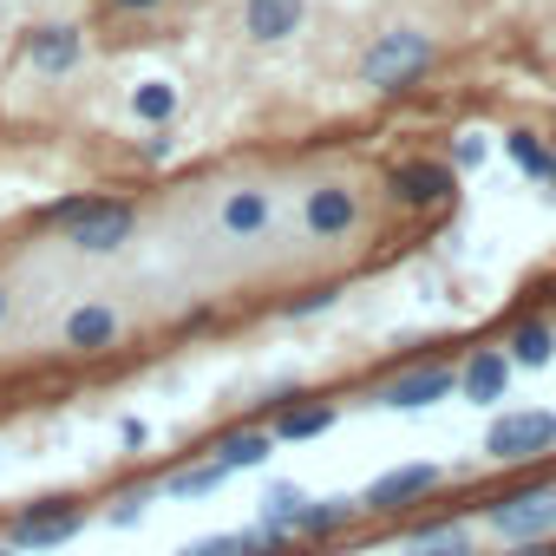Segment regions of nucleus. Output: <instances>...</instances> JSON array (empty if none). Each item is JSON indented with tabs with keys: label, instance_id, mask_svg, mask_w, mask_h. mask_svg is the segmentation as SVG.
Returning <instances> with one entry per match:
<instances>
[{
	"label": "nucleus",
	"instance_id": "22",
	"mask_svg": "<svg viewBox=\"0 0 556 556\" xmlns=\"http://www.w3.org/2000/svg\"><path fill=\"white\" fill-rule=\"evenodd\" d=\"M229 484V471L216 465V458H203V465H184V471H170L164 478V497H216Z\"/></svg>",
	"mask_w": 556,
	"mask_h": 556
},
{
	"label": "nucleus",
	"instance_id": "33",
	"mask_svg": "<svg viewBox=\"0 0 556 556\" xmlns=\"http://www.w3.org/2000/svg\"><path fill=\"white\" fill-rule=\"evenodd\" d=\"M549 197H556V170H549Z\"/></svg>",
	"mask_w": 556,
	"mask_h": 556
},
{
	"label": "nucleus",
	"instance_id": "24",
	"mask_svg": "<svg viewBox=\"0 0 556 556\" xmlns=\"http://www.w3.org/2000/svg\"><path fill=\"white\" fill-rule=\"evenodd\" d=\"M484 157H491V138L484 131H458L452 138V170H478Z\"/></svg>",
	"mask_w": 556,
	"mask_h": 556
},
{
	"label": "nucleus",
	"instance_id": "4",
	"mask_svg": "<svg viewBox=\"0 0 556 556\" xmlns=\"http://www.w3.org/2000/svg\"><path fill=\"white\" fill-rule=\"evenodd\" d=\"M484 523L504 536V543H536V536H556V484H523V491H504L484 504Z\"/></svg>",
	"mask_w": 556,
	"mask_h": 556
},
{
	"label": "nucleus",
	"instance_id": "8",
	"mask_svg": "<svg viewBox=\"0 0 556 556\" xmlns=\"http://www.w3.org/2000/svg\"><path fill=\"white\" fill-rule=\"evenodd\" d=\"M21 53H27V66H34L40 79H66V73L86 60V34H79L73 21H40V27H27Z\"/></svg>",
	"mask_w": 556,
	"mask_h": 556
},
{
	"label": "nucleus",
	"instance_id": "11",
	"mask_svg": "<svg viewBox=\"0 0 556 556\" xmlns=\"http://www.w3.org/2000/svg\"><path fill=\"white\" fill-rule=\"evenodd\" d=\"M452 393H458V367L432 361V367H413V374L387 380V387H380V406H387V413H426V406H439V400H452Z\"/></svg>",
	"mask_w": 556,
	"mask_h": 556
},
{
	"label": "nucleus",
	"instance_id": "29",
	"mask_svg": "<svg viewBox=\"0 0 556 556\" xmlns=\"http://www.w3.org/2000/svg\"><path fill=\"white\" fill-rule=\"evenodd\" d=\"M510 556H556V536H536V543H510Z\"/></svg>",
	"mask_w": 556,
	"mask_h": 556
},
{
	"label": "nucleus",
	"instance_id": "26",
	"mask_svg": "<svg viewBox=\"0 0 556 556\" xmlns=\"http://www.w3.org/2000/svg\"><path fill=\"white\" fill-rule=\"evenodd\" d=\"M177 556H242V543H236V530H216V536H190Z\"/></svg>",
	"mask_w": 556,
	"mask_h": 556
},
{
	"label": "nucleus",
	"instance_id": "32",
	"mask_svg": "<svg viewBox=\"0 0 556 556\" xmlns=\"http://www.w3.org/2000/svg\"><path fill=\"white\" fill-rule=\"evenodd\" d=\"M0 556H21V549H8V543H0Z\"/></svg>",
	"mask_w": 556,
	"mask_h": 556
},
{
	"label": "nucleus",
	"instance_id": "13",
	"mask_svg": "<svg viewBox=\"0 0 556 556\" xmlns=\"http://www.w3.org/2000/svg\"><path fill=\"white\" fill-rule=\"evenodd\" d=\"M334 419H341V406H334V400H302V406H275L262 426H268V439H275V445H308V439L334 432Z\"/></svg>",
	"mask_w": 556,
	"mask_h": 556
},
{
	"label": "nucleus",
	"instance_id": "18",
	"mask_svg": "<svg viewBox=\"0 0 556 556\" xmlns=\"http://www.w3.org/2000/svg\"><path fill=\"white\" fill-rule=\"evenodd\" d=\"M504 354H510V367H549L556 361V328L549 321H517Z\"/></svg>",
	"mask_w": 556,
	"mask_h": 556
},
{
	"label": "nucleus",
	"instance_id": "30",
	"mask_svg": "<svg viewBox=\"0 0 556 556\" xmlns=\"http://www.w3.org/2000/svg\"><path fill=\"white\" fill-rule=\"evenodd\" d=\"M118 14H151V8H164V0H112Z\"/></svg>",
	"mask_w": 556,
	"mask_h": 556
},
{
	"label": "nucleus",
	"instance_id": "17",
	"mask_svg": "<svg viewBox=\"0 0 556 556\" xmlns=\"http://www.w3.org/2000/svg\"><path fill=\"white\" fill-rule=\"evenodd\" d=\"M268 452H275L268 426H236V432H216V445H210V458L223 471H255V465H268Z\"/></svg>",
	"mask_w": 556,
	"mask_h": 556
},
{
	"label": "nucleus",
	"instance_id": "2",
	"mask_svg": "<svg viewBox=\"0 0 556 556\" xmlns=\"http://www.w3.org/2000/svg\"><path fill=\"white\" fill-rule=\"evenodd\" d=\"M86 523H92V510H86L79 497H40V504H21V510L8 517L0 543L21 549V556H34V549H60V543H73Z\"/></svg>",
	"mask_w": 556,
	"mask_h": 556
},
{
	"label": "nucleus",
	"instance_id": "15",
	"mask_svg": "<svg viewBox=\"0 0 556 556\" xmlns=\"http://www.w3.org/2000/svg\"><path fill=\"white\" fill-rule=\"evenodd\" d=\"M354 517H361V497H308V504L295 510L289 536H295V543H321V536H341Z\"/></svg>",
	"mask_w": 556,
	"mask_h": 556
},
{
	"label": "nucleus",
	"instance_id": "3",
	"mask_svg": "<svg viewBox=\"0 0 556 556\" xmlns=\"http://www.w3.org/2000/svg\"><path fill=\"white\" fill-rule=\"evenodd\" d=\"M556 452V413L549 406H517V413H497L484 426V458L491 465H530Z\"/></svg>",
	"mask_w": 556,
	"mask_h": 556
},
{
	"label": "nucleus",
	"instance_id": "6",
	"mask_svg": "<svg viewBox=\"0 0 556 556\" xmlns=\"http://www.w3.org/2000/svg\"><path fill=\"white\" fill-rule=\"evenodd\" d=\"M439 465H393V471H380L367 491H361V517H400V510H413V504H426L432 491H439Z\"/></svg>",
	"mask_w": 556,
	"mask_h": 556
},
{
	"label": "nucleus",
	"instance_id": "23",
	"mask_svg": "<svg viewBox=\"0 0 556 556\" xmlns=\"http://www.w3.org/2000/svg\"><path fill=\"white\" fill-rule=\"evenodd\" d=\"M302 504H308V491H302V484H289V478H275V484L262 491V504H255V517H262V523H282V530H289Z\"/></svg>",
	"mask_w": 556,
	"mask_h": 556
},
{
	"label": "nucleus",
	"instance_id": "9",
	"mask_svg": "<svg viewBox=\"0 0 556 556\" xmlns=\"http://www.w3.org/2000/svg\"><path fill=\"white\" fill-rule=\"evenodd\" d=\"M60 341H66V354H79V361H99V354H112V348L125 341V315H118L112 302H79V308L66 315Z\"/></svg>",
	"mask_w": 556,
	"mask_h": 556
},
{
	"label": "nucleus",
	"instance_id": "27",
	"mask_svg": "<svg viewBox=\"0 0 556 556\" xmlns=\"http://www.w3.org/2000/svg\"><path fill=\"white\" fill-rule=\"evenodd\" d=\"M138 517H144V497H138V491H131V497H118V504H112V523H118V530H131V523H138Z\"/></svg>",
	"mask_w": 556,
	"mask_h": 556
},
{
	"label": "nucleus",
	"instance_id": "31",
	"mask_svg": "<svg viewBox=\"0 0 556 556\" xmlns=\"http://www.w3.org/2000/svg\"><path fill=\"white\" fill-rule=\"evenodd\" d=\"M8 308H14V295H8V282H0V328H8Z\"/></svg>",
	"mask_w": 556,
	"mask_h": 556
},
{
	"label": "nucleus",
	"instance_id": "10",
	"mask_svg": "<svg viewBox=\"0 0 556 556\" xmlns=\"http://www.w3.org/2000/svg\"><path fill=\"white\" fill-rule=\"evenodd\" d=\"M302 223H308L315 242H341V236L361 229V197H354L348 184H315V190L302 197Z\"/></svg>",
	"mask_w": 556,
	"mask_h": 556
},
{
	"label": "nucleus",
	"instance_id": "5",
	"mask_svg": "<svg viewBox=\"0 0 556 556\" xmlns=\"http://www.w3.org/2000/svg\"><path fill=\"white\" fill-rule=\"evenodd\" d=\"M131 229H138V210H131L125 197H86L79 216L66 223V242H73L79 255H118V249L131 242Z\"/></svg>",
	"mask_w": 556,
	"mask_h": 556
},
{
	"label": "nucleus",
	"instance_id": "14",
	"mask_svg": "<svg viewBox=\"0 0 556 556\" xmlns=\"http://www.w3.org/2000/svg\"><path fill=\"white\" fill-rule=\"evenodd\" d=\"M504 387H510V354H504V348H478V354L458 367V393H465L471 406H497Z\"/></svg>",
	"mask_w": 556,
	"mask_h": 556
},
{
	"label": "nucleus",
	"instance_id": "19",
	"mask_svg": "<svg viewBox=\"0 0 556 556\" xmlns=\"http://www.w3.org/2000/svg\"><path fill=\"white\" fill-rule=\"evenodd\" d=\"M131 118L151 125V131H164V125L177 118V86H170V79H144V86H131Z\"/></svg>",
	"mask_w": 556,
	"mask_h": 556
},
{
	"label": "nucleus",
	"instance_id": "21",
	"mask_svg": "<svg viewBox=\"0 0 556 556\" xmlns=\"http://www.w3.org/2000/svg\"><path fill=\"white\" fill-rule=\"evenodd\" d=\"M413 556H478V536L458 523H419L413 530Z\"/></svg>",
	"mask_w": 556,
	"mask_h": 556
},
{
	"label": "nucleus",
	"instance_id": "7",
	"mask_svg": "<svg viewBox=\"0 0 556 556\" xmlns=\"http://www.w3.org/2000/svg\"><path fill=\"white\" fill-rule=\"evenodd\" d=\"M452 190H458V170L452 164H432V157H406V164L387 170V197L400 210H445Z\"/></svg>",
	"mask_w": 556,
	"mask_h": 556
},
{
	"label": "nucleus",
	"instance_id": "12",
	"mask_svg": "<svg viewBox=\"0 0 556 556\" xmlns=\"http://www.w3.org/2000/svg\"><path fill=\"white\" fill-rule=\"evenodd\" d=\"M308 21V0H242V34L255 47H282Z\"/></svg>",
	"mask_w": 556,
	"mask_h": 556
},
{
	"label": "nucleus",
	"instance_id": "1",
	"mask_svg": "<svg viewBox=\"0 0 556 556\" xmlns=\"http://www.w3.org/2000/svg\"><path fill=\"white\" fill-rule=\"evenodd\" d=\"M432 60H439V40H432V34H419V27H393V34H380V40L367 47V60H361V86H374V92H406L413 79H426Z\"/></svg>",
	"mask_w": 556,
	"mask_h": 556
},
{
	"label": "nucleus",
	"instance_id": "16",
	"mask_svg": "<svg viewBox=\"0 0 556 556\" xmlns=\"http://www.w3.org/2000/svg\"><path fill=\"white\" fill-rule=\"evenodd\" d=\"M216 223H223V236L255 242V236L275 223V203H268V190H229V197H223V210H216Z\"/></svg>",
	"mask_w": 556,
	"mask_h": 556
},
{
	"label": "nucleus",
	"instance_id": "25",
	"mask_svg": "<svg viewBox=\"0 0 556 556\" xmlns=\"http://www.w3.org/2000/svg\"><path fill=\"white\" fill-rule=\"evenodd\" d=\"M334 302H341V289H308V295H295L282 315H289V321H308V315H328Z\"/></svg>",
	"mask_w": 556,
	"mask_h": 556
},
{
	"label": "nucleus",
	"instance_id": "28",
	"mask_svg": "<svg viewBox=\"0 0 556 556\" xmlns=\"http://www.w3.org/2000/svg\"><path fill=\"white\" fill-rule=\"evenodd\" d=\"M144 157H151V164H164V157H170V125H164V131H151V138H144Z\"/></svg>",
	"mask_w": 556,
	"mask_h": 556
},
{
	"label": "nucleus",
	"instance_id": "20",
	"mask_svg": "<svg viewBox=\"0 0 556 556\" xmlns=\"http://www.w3.org/2000/svg\"><path fill=\"white\" fill-rule=\"evenodd\" d=\"M504 151H510V164L523 170V177H536V184H549V170H556V151L523 125V131H504Z\"/></svg>",
	"mask_w": 556,
	"mask_h": 556
}]
</instances>
